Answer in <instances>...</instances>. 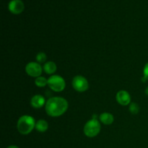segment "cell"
I'll use <instances>...</instances> for the list:
<instances>
[{
  "label": "cell",
  "instance_id": "1",
  "mask_svg": "<svg viewBox=\"0 0 148 148\" xmlns=\"http://www.w3.org/2000/svg\"><path fill=\"white\" fill-rule=\"evenodd\" d=\"M69 104L67 101L62 97H53L46 101V111L52 117H58L64 114L67 110Z\"/></svg>",
  "mask_w": 148,
  "mask_h": 148
},
{
  "label": "cell",
  "instance_id": "2",
  "mask_svg": "<svg viewBox=\"0 0 148 148\" xmlns=\"http://www.w3.org/2000/svg\"><path fill=\"white\" fill-rule=\"evenodd\" d=\"M35 127H36L35 119L30 116H23L17 121V128L21 134L26 135L30 134Z\"/></svg>",
  "mask_w": 148,
  "mask_h": 148
},
{
  "label": "cell",
  "instance_id": "3",
  "mask_svg": "<svg viewBox=\"0 0 148 148\" xmlns=\"http://www.w3.org/2000/svg\"><path fill=\"white\" fill-rule=\"evenodd\" d=\"M101 131V124L95 119L92 118L85 124L84 133L88 137H94L98 135Z\"/></svg>",
  "mask_w": 148,
  "mask_h": 148
},
{
  "label": "cell",
  "instance_id": "4",
  "mask_svg": "<svg viewBox=\"0 0 148 148\" xmlns=\"http://www.w3.org/2000/svg\"><path fill=\"white\" fill-rule=\"evenodd\" d=\"M48 85L52 90L61 92L65 88L66 83L64 78L59 75H52L48 79Z\"/></svg>",
  "mask_w": 148,
  "mask_h": 148
},
{
  "label": "cell",
  "instance_id": "5",
  "mask_svg": "<svg viewBox=\"0 0 148 148\" xmlns=\"http://www.w3.org/2000/svg\"><path fill=\"white\" fill-rule=\"evenodd\" d=\"M72 86L78 92H85L88 89V82L85 77L81 75L75 76L72 79Z\"/></svg>",
  "mask_w": 148,
  "mask_h": 148
},
{
  "label": "cell",
  "instance_id": "6",
  "mask_svg": "<svg viewBox=\"0 0 148 148\" xmlns=\"http://www.w3.org/2000/svg\"><path fill=\"white\" fill-rule=\"evenodd\" d=\"M41 66L39 63L36 62H30L27 64L25 66V72L29 76L33 77H38L40 76L42 73Z\"/></svg>",
  "mask_w": 148,
  "mask_h": 148
},
{
  "label": "cell",
  "instance_id": "7",
  "mask_svg": "<svg viewBox=\"0 0 148 148\" xmlns=\"http://www.w3.org/2000/svg\"><path fill=\"white\" fill-rule=\"evenodd\" d=\"M24 7V4L21 0H12L9 3V10L14 14H19L23 12Z\"/></svg>",
  "mask_w": 148,
  "mask_h": 148
},
{
  "label": "cell",
  "instance_id": "8",
  "mask_svg": "<svg viewBox=\"0 0 148 148\" xmlns=\"http://www.w3.org/2000/svg\"><path fill=\"white\" fill-rule=\"evenodd\" d=\"M116 101L120 105L127 106L130 103L131 97L127 91L120 90L116 94Z\"/></svg>",
  "mask_w": 148,
  "mask_h": 148
},
{
  "label": "cell",
  "instance_id": "9",
  "mask_svg": "<svg viewBox=\"0 0 148 148\" xmlns=\"http://www.w3.org/2000/svg\"><path fill=\"white\" fill-rule=\"evenodd\" d=\"M31 106L35 108H39L43 107L46 104V100L44 97L40 95H36L32 97L30 101Z\"/></svg>",
  "mask_w": 148,
  "mask_h": 148
},
{
  "label": "cell",
  "instance_id": "10",
  "mask_svg": "<svg viewBox=\"0 0 148 148\" xmlns=\"http://www.w3.org/2000/svg\"><path fill=\"white\" fill-rule=\"evenodd\" d=\"M100 121L103 123V124H106V125H110L114 122V118L113 115L110 113H103L100 115L99 116Z\"/></svg>",
  "mask_w": 148,
  "mask_h": 148
},
{
  "label": "cell",
  "instance_id": "11",
  "mask_svg": "<svg viewBox=\"0 0 148 148\" xmlns=\"http://www.w3.org/2000/svg\"><path fill=\"white\" fill-rule=\"evenodd\" d=\"M56 65L53 62H48L44 64L43 66V70L46 73L49 75L53 74L56 71Z\"/></svg>",
  "mask_w": 148,
  "mask_h": 148
},
{
  "label": "cell",
  "instance_id": "12",
  "mask_svg": "<svg viewBox=\"0 0 148 148\" xmlns=\"http://www.w3.org/2000/svg\"><path fill=\"white\" fill-rule=\"evenodd\" d=\"M48 127H49V124H48L47 121L43 119H40L36 123L35 128L39 132H45L48 130Z\"/></svg>",
  "mask_w": 148,
  "mask_h": 148
},
{
  "label": "cell",
  "instance_id": "13",
  "mask_svg": "<svg viewBox=\"0 0 148 148\" xmlns=\"http://www.w3.org/2000/svg\"><path fill=\"white\" fill-rule=\"evenodd\" d=\"M35 84L36 85V86L39 87V88H43L46 85H48V79H46L44 77L40 76L38 77H36V80H35Z\"/></svg>",
  "mask_w": 148,
  "mask_h": 148
},
{
  "label": "cell",
  "instance_id": "14",
  "mask_svg": "<svg viewBox=\"0 0 148 148\" xmlns=\"http://www.w3.org/2000/svg\"><path fill=\"white\" fill-rule=\"evenodd\" d=\"M46 59H47V56H46V53H43V52H40L36 56V60L38 63H44Z\"/></svg>",
  "mask_w": 148,
  "mask_h": 148
},
{
  "label": "cell",
  "instance_id": "15",
  "mask_svg": "<svg viewBox=\"0 0 148 148\" xmlns=\"http://www.w3.org/2000/svg\"><path fill=\"white\" fill-rule=\"evenodd\" d=\"M130 111L132 114H137L140 111L139 106L136 103H132L130 106Z\"/></svg>",
  "mask_w": 148,
  "mask_h": 148
},
{
  "label": "cell",
  "instance_id": "16",
  "mask_svg": "<svg viewBox=\"0 0 148 148\" xmlns=\"http://www.w3.org/2000/svg\"><path fill=\"white\" fill-rule=\"evenodd\" d=\"M143 75H144V77L148 80V62L145 65L144 69H143Z\"/></svg>",
  "mask_w": 148,
  "mask_h": 148
},
{
  "label": "cell",
  "instance_id": "17",
  "mask_svg": "<svg viewBox=\"0 0 148 148\" xmlns=\"http://www.w3.org/2000/svg\"><path fill=\"white\" fill-rule=\"evenodd\" d=\"M7 148H19V147L16 145H10V146H9Z\"/></svg>",
  "mask_w": 148,
  "mask_h": 148
},
{
  "label": "cell",
  "instance_id": "18",
  "mask_svg": "<svg viewBox=\"0 0 148 148\" xmlns=\"http://www.w3.org/2000/svg\"><path fill=\"white\" fill-rule=\"evenodd\" d=\"M145 94L148 95V87H147V88L145 89Z\"/></svg>",
  "mask_w": 148,
  "mask_h": 148
}]
</instances>
